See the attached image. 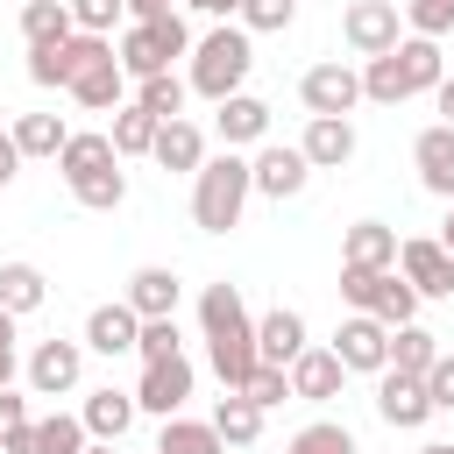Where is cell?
Listing matches in <instances>:
<instances>
[{
  "instance_id": "obj_52",
  "label": "cell",
  "mask_w": 454,
  "mask_h": 454,
  "mask_svg": "<svg viewBox=\"0 0 454 454\" xmlns=\"http://www.w3.org/2000/svg\"><path fill=\"white\" fill-rule=\"evenodd\" d=\"M440 248L454 255V199H447V220H440Z\"/></svg>"
},
{
  "instance_id": "obj_28",
  "label": "cell",
  "mask_w": 454,
  "mask_h": 454,
  "mask_svg": "<svg viewBox=\"0 0 454 454\" xmlns=\"http://www.w3.org/2000/svg\"><path fill=\"white\" fill-rule=\"evenodd\" d=\"M121 92H128V71H121V57H99L78 85H71V99L78 106H92V114H106V106H121Z\"/></svg>"
},
{
  "instance_id": "obj_39",
  "label": "cell",
  "mask_w": 454,
  "mask_h": 454,
  "mask_svg": "<svg viewBox=\"0 0 454 454\" xmlns=\"http://www.w3.org/2000/svg\"><path fill=\"white\" fill-rule=\"evenodd\" d=\"M284 454H355V433L348 426H333V419H312L305 433H291V447Z\"/></svg>"
},
{
  "instance_id": "obj_23",
  "label": "cell",
  "mask_w": 454,
  "mask_h": 454,
  "mask_svg": "<svg viewBox=\"0 0 454 454\" xmlns=\"http://www.w3.org/2000/svg\"><path fill=\"white\" fill-rule=\"evenodd\" d=\"M135 411H142V404H135V390H114V383H106V390H92V397H85V411H78V419H85V433H92V440H121V433L135 426Z\"/></svg>"
},
{
  "instance_id": "obj_18",
  "label": "cell",
  "mask_w": 454,
  "mask_h": 454,
  "mask_svg": "<svg viewBox=\"0 0 454 454\" xmlns=\"http://www.w3.org/2000/svg\"><path fill=\"white\" fill-rule=\"evenodd\" d=\"M340 376H348V362H340L333 348H305V355L291 362V397L326 404V397H340Z\"/></svg>"
},
{
  "instance_id": "obj_57",
  "label": "cell",
  "mask_w": 454,
  "mask_h": 454,
  "mask_svg": "<svg viewBox=\"0 0 454 454\" xmlns=\"http://www.w3.org/2000/svg\"><path fill=\"white\" fill-rule=\"evenodd\" d=\"M0 454H7V447H0Z\"/></svg>"
},
{
  "instance_id": "obj_17",
  "label": "cell",
  "mask_w": 454,
  "mask_h": 454,
  "mask_svg": "<svg viewBox=\"0 0 454 454\" xmlns=\"http://www.w3.org/2000/svg\"><path fill=\"white\" fill-rule=\"evenodd\" d=\"M298 149H305L312 170H340V163L355 156V128H348V114H312L305 135H298Z\"/></svg>"
},
{
  "instance_id": "obj_14",
  "label": "cell",
  "mask_w": 454,
  "mask_h": 454,
  "mask_svg": "<svg viewBox=\"0 0 454 454\" xmlns=\"http://www.w3.org/2000/svg\"><path fill=\"white\" fill-rule=\"evenodd\" d=\"M397 270L411 277L419 298H454V255L440 241H397Z\"/></svg>"
},
{
  "instance_id": "obj_36",
  "label": "cell",
  "mask_w": 454,
  "mask_h": 454,
  "mask_svg": "<svg viewBox=\"0 0 454 454\" xmlns=\"http://www.w3.org/2000/svg\"><path fill=\"white\" fill-rule=\"evenodd\" d=\"M71 199H78V206H92V213H114V206L128 199V177H121V163H99V170L71 177Z\"/></svg>"
},
{
  "instance_id": "obj_12",
  "label": "cell",
  "mask_w": 454,
  "mask_h": 454,
  "mask_svg": "<svg viewBox=\"0 0 454 454\" xmlns=\"http://www.w3.org/2000/svg\"><path fill=\"white\" fill-rule=\"evenodd\" d=\"M78 376H85V340H43L28 355V390L35 397H64V390H78Z\"/></svg>"
},
{
  "instance_id": "obj_30",
  "label": "cell",
  "mask_w": 454,
  "mask_h": 454,
  "mask_svg": "<svg viewBox=\"0 0 454 454\" xmlns=\"http://www.w3.org/2000/svg\"><path fill=\"white\" fill-rule=\"evenodd\" d=\"M43 298H50V284H43L35 262H0V305H7L14 319H28Z\"/></svg>"
},
{
  "instance_id": "obj_35",
  "label": "cell",
  "mask_w": 454,
  "mask_h": 454,
  "mask_svg": "<svg viewBox=\"0 0 454 454\" xmlns=\"http://www.w3.org/2000/svg\"><path fill=\"white\" fill-rule=\"evenodd\" d=\"M99 163H121L114 135H71V142L57 149V170H64V184H71V177H85V170H99Z\"/></svg>"
},
{
  "instance_id": "obj_48",
  "label": "cell",
  "mask_w": 454,
  "mask_h": 454,
  "mask_svg": "<svg viewBox=\"0 0 454 454\" xmlns=\"http://www.w3.org/2000/svg\"><path fill=\"white\" fill-rule=\"evenodd\" d=\"M14 170H21V149H14V135H0V184H14Z\"/></svg>"
},
{
  "instance_id": "obj_7",
  "label": "cell",
  "mask_w": 454,
  "mask_h": 454,
  "mask_svg": "<svg viewBox=\"0 0 454 454\" xmlns=\"http://www.w3.org/2000/svg\"><path fill=\"white\" fill-rule=\"evenodd\" d=\"M0 447H7V454H85V447H92V433H85V419L50 411V419H28V426L0 433Z\"/></svg>"
},
{
  "instance_id": "obj_45",
  "label": "cell",
  "mask_w": 454,
  "mask_h": 454,
  "mask_svg": "<svg viewBox=\"0 0 454 454\" xmlns=\"http://www.w3.org/2000/svg\"><path fill=\"white\" fill-rule=\"evenodd\" d=\"M376 277H383V270H362V262H340V298H348L355 312H369V298H376Z\"/></svg>"
},
{
  "instance_id": "obj_46",
  "label": "cell",
  "mask_w": 454,
  "mask_h": 454,
  "mask_svg": "<svg viewBox=\"0 0 454 454\" xmlns=\"http://www.w3.org/2000/svg\"><path fill=\"white\" fill-rule=\"evenodd\" d=\"M426 397H433V411H454V355H440L426 369Z\"/></svg>"
},
{
  "instance_id": "obj_32",
  "label": "cell",
  "mask_w": 454,
  "mask_h": 454,
  "mask_svg": "<svg viewBox=\"0 0 454 454\" xmlns=\"http://www.w3.org/2000/svg\"><path fill=\"white\" fill-rule=\"evenodd\" d=\"M78 21H71V0H21V35L28 43H64Z\"/></svg>"
},
{
  "instance_id": "obj_1",
  "label": "cell",
  "mask_w": 454,
  "mask_h": 454,
  "mask_svg": "<svg viewBox=\"0 0 454 454\" xmlns=\"http://www.w3.org/2000/svg\"><path fill=\"white\" fill-rule=\"evenodd\" d=\"M199 326H206V355H213V376L227 390H241L255 369H262V348H255V319L241 305L234 284H206L199 291Z\"/></svg>"
},
{
  "instance_id": "obj_21",
  "label": "cell",
  "mask_w": 454,
  "mask_h": 454,
  "mask_svg": "<svg viewBox=\"0 0 454 454\" xmlns=\"http://www.w3.org/2000/svg\"><path fill=\"white\" fill-rule=\"evenodd\" d=\"M177 270H163V262H142L135 277H128V305L142 312V319H170L177 312Z\"/></svg>"
},
{
  "instance_id": "obj_5",
  "label": "cell",
  "mask_w": 454,
  "mask_h": 454,
  "mask_svg": "<svg viewBox=\"0 0 454 454\" xmlns=\"http://www.w3.org/2000/svg\"><path fill=\"white\" fill-rule=\"evenodd\" d=\"M99 57H114V35L71 28L64 43H28V78H35V85H78Z\"/></svg>"
},
{
  "instance_id": "obj_47",
  "label": "cell",
  "mask_w": 454,
  "mask_h": 454,
  "mask_svg": "<svg viewBox=\"0 0 454 454\" xmlns=\"http://www.w3.org/2000/svg\"><path fill=\"white\" fill-rule=\"evenodd\" d=\"M14 426H28V404H21V390L0 383V433H14Z\"/></svg>"
},
{
  "instance_id": "obj_42",
  "label": "cell",
  "mask_w": 454,
  "mask_h": 454,
  "mask_svg": "<svg viewBox=\"0 0 454 454\" xmlns=\"http://www.w3.org/2000/svg\"><path fill=\"white\" fill-rule=\"evenodd\" d=\"M135 355H142V362L184 355V348H177V312H170V319H142V340H135Z\"/></svg>"
},
{
  "instance_id": "obj_38",
  "label": "cell",
  "mask_w": 454,
  "mask_h": 454,
  "mask_svg": "<svg viewBox=\"0 0 454 454\" xmlns=\"http://www.w3.org/2000/svg\"><path fill=\"white\" fill-rule=\"evenodd\" d=\"M362 99H376V106H397V99H411V92H404V71H397V57H390V50L362 64Z\"/></svg>"
},
{
  "instance_id": "obj_10",
  "label": "cell",
  "mask_w": 454,
  "mask_h": 454,
  "mask_svg": "<svg viewBox=\"0 0 454 454\" xmlns=\"http://www.w3.org/2000/svg\"><path fill=\"white\" fill-rule=\"evenodd\" d=\"M333 355H340L348 369L376 376V369H390V326H383L376 312H348L340 333H333Z\"/></svg>"
},
{
  "instance_id": "obj_34",
  "label": "cell",
  "mask_w": 454,
  "mask_h": 454,
  "mask_svg": "<svg viewBox=\"0 0 454 454\" xmlns=\"http://www.w3.org/2000/svg\"><path fill=\"white\" fill-rule=\"evenodd\" d=\"M7 135H14V149H21V156H57V149L71 142V128H64L57 114H21Z\"/></svg>"
},
{
  "instance_id": "obj_24",
  "label": "cell",
  "mask_w": 454,
  "mask_h": 454,
  "mask_svg": "<svg viewBox=\"0 0 454 454\" xmlns=\"http://www.w3.org/2000/svg\"><path fill=\"white\" fill-rule=\"evenodd\" d=\"M390 57H397V71H404V92H433V85L447 78V57H440L433 35H404Z\"/></svg>"
},
{
  "instance_id": "obj_29",
  "label": "cell",
  "mask_w": 454,
  "mask_h": 454,
  "mask_svg": "<svg viewBox=\"0 0 454 454\" xmlns=\"http://www.w3.org/2000/svg\"><path fill=\"white\" fill-rule=\"evenodd\" d=\"M369 312H376L383 326H411V319H419V291H411V277H404V270H383Z\"/></svg>"
},
{
  "instance_id": "obj_15",
  "label": "cell",
  "mask_w": 454,
  "mask_h": 454,
  "mask_svg": "<svg viewBox=\"0 0 454 454\" xmlns=\"http://www.w3.org/2000/svg\"><path fill=\"white\" fill-rule=\"evenodd\" d=\"M135 340H142V312H135L128 298L92 305V319H85V348H92V355H135Z\"/></svg>"
},
{
  "instance_id": "obj_53",
  "label": "cell",
  "mask_w": 454,
  "mask_h": 454,
  "mask_svg": "<svg viewBox=\"0 0 454 454\" xmlns=\"http://www.w3.org/2000/svg\"><path fill=\"white\" fill-rule=\"evenodd\" d=\"M0 348H14V312L0 305Z\"/></svg>"
},
{
  "instance_id": "obj_20",
  "label": "cell",
  "mask_w": 454,
  "mask_h": 454,
  "mask_svg": "<svg viewBox=\"0 0 454 454\" xmlns=\"http://www.w3.org/2000/svg\"><path fill=\"white\" fill-rule=\"evenodd\" d=\"M213 128H220V142H227V149L262 142V135H270V106H262L255 92H227V99H220V114H213Z\"/></svg>"
},
{
  "instance_id": "obj_13",
  "label": "cell",
  "mask_w": 454,
  "mask_h": 454,
  "mask_svg": "<svg viewBox=\"0 0 454 454\" xmlns=\"http://www.w3.org/2000/svg\"><path fill=\"white\" fill-rule=\"evenodd\" d=\"M248 170H255V192H262V199H298L305 177H312V163H305L298 142H262V156H255Z\"/></svg>"
},
{
  "instance_id": "obj_4",
  "label": "cell",
  "mask_w": 454,
  "mask_h": 454,
  "mask_svg": "<svg viewBox=\"0 0 454 454\" xmlns=\"http://www.w3.org/2000/svg\"><path fill=\"white\" fill-rule=\"evenodd\" d=\"M121 71L128 78H149V71H170V57H192V28H184V14L170 7V14H156V21H128V35H121Z\"/></svg>"
},
{
  "instance_id": "obj_44",
  "label": "cell",
  "mask_w": 454,
  "mask_h": 454,
  "mask_svg": "<svg viewBox=\"0 0 454 454\" xmlns=\"http://www.w3.org/2000/svg\"><path fill=\"white\" fill-rule=\"evenodd\" d=\"M121 14H128V0H71V21H78V28H92V35H106Z\"/></svg>"
},
{
  "instance_id": "obj_31",
  "label": "cell",
  "mask_w": 454,
  "mask_h": 454,
  "mask_svg": "<svg viewBox=\"0 0 454 454\" xmlns=\"http://www.w3.org/2000/svg\"><path fill=\"white\" fill-rule=\"evenodd\" d=\"M440 362V340L411 319V326H390V369H404V376H426Z\"/></svg>"
},
{
  "instance_id": "obj_11",
  "label": "cell",
  "mask_w": 454,
  "mask_h": 454,
  "mask_svg": "<svg viewBox=\"0 0 454 454\" xmlns=\"http://www.w3.org/2000/svg\"><path fill=\"white\" fill-rule=\"evenodd\" d=\"M192 397V362L184 355H163V362H142V383H135V404L156 411V419H177Z\"/></svg>"
},
{
  "instance_id": "obj_8",
  "label": "cell",
  "mask_w": 454,
  "mask_h": 454,
  "mask_svg": "<svg viewBox=\"0 0 454 454\" xmlns=\"http://www.w3.org/2000/svg\"><path fill=\"white\" fill-rule=\"evenodd\" d=\"M376 411H383V426H397V433H419V426L433 419L426 376H404V369H376Z\"/></svg>"
},
{
  "instance_id": "obj_27",
  "label": "cell",
  "mask_w": 454,
  "mask_h": 454,
  "mask_svg": "<svg viewBox=\"0 0 454 454\" xmlns=\"http://www.w3.org/2000/svg\"><path fill=\"white\" fill-rule=\"evenodd\" d=\"M156 454H227V440H220L213 419H163Z\"/></svg>"
},
{
  "instance_id": "obj_54",
  "label": "cell",
  "mask_w": 454,
  "mask_h": 454,
  "mask_svg": "<svg viewBox=\"0 0 454 454\" xmlns=\"http://www.w3.org/2000/svg\"><path fill=\"white\" fill-rule=\"evenodd\" d=\"M0 383H14V348H0Z\"/></svg>"
},
{
  "instance_id": "obj_50",
  "label": "cell",
  "mask_w": 454,
  "mask_h": 454,
  "mask_svg": "<svg viewBox=\"0 0 454 454\" xmlns=\"http://www.w3.org/2000/svg\"><path fill=\"white\" fill-rule=\"evenodd\" d=\"M433 106H440V121H454V78H440V85H433Z\"/></svg>"
},
{
  "instance_id": "obj_16",
  "label": "cell",
  "mask_w": 454,
  "mask_h": 454,
  "mask_svg": "<svg viewBox=\"0 0 454 454\" xmlns=\"http://www.w3.org/2000/svg\"><path fill=\"white\" fill-rule=\"evenodd\" d=\"M411 163H419V184L433 199H454V121H433L419 142H411Z\"/></svg>"
},
{
  "instance_id": "obj_19",
  "label": "cell",
  "mask_w": 454,
  "mask_h": 454,
  "mask_svg": "<svg viewBox=\"0 0 454 454\" xmlns=\"http://www.w3.org/2000/svg\"><path fill=\"white\" fill-rule=\"evenodd\" d=\"M255 348H262V362H277V369H291L312 340H305V319L291 312V305H277V312H262L255 319Z\"/></svg>"
},
{
  "instance_id": "obj_3",
  "label": "cell",
  "mask_w": 454,
  "mask_h": 454,
  "mask_svg": "<svg viewBox=\"0 0 454 454\" xmlns=\"http://www.w3.org/2000/svg\"><path fill=\"white\" fill-rule=\"evenodd\" d=\"M248 71H255L248 28H227V21H220V28H206V35L192 43V71H184V78H192V92H199V99H213V106H220L227 92H241V78H248Z\"/></svg>"
},
{
  "instance_id": "obj_40",
  "label": "cell",
  "mask_w": 454,
  "mask_h": 454,
  "mask_svg": "<svg viewBox=\"0 0 454 454\" xmlns=\"http://www.w3.org/2000/svg\"><path fill=\"white\" fill-rule=\"evenodd\" d=\"M291 14H298V0H241V28H255V35L291 28Z\"/></svg>"
},
{
  "instance_id": "obj_22",
  "label": "cell",
  "mask_w": 454,
  "mask_h": 454,
  "mask_svg": "<svg viewBox=\"0 0 454 454\" xmlns=\"http://www.w3.org/2000/svg\"><path fill=\"white\" fill-rule=\"evenodd\" d=\"M340 262L397 270V227H383V220H355V227H348V241H340Z\"/></svg>"
},
{
  "instance_id": "obj_2",
  "label": "cell",
  "mask_w": 454,
  "mask_h": 454,
  "mask_svg": "<svg viewBox=\"0 0 454 454\" xmlns=\"http://www.w3.org/2000/svg\"><path fill=\"white\" fill-rule=\"evenodd\" d=\"M248 192H255V170H248V156L220 149V156H206V163L192 170V220H199L206 234H227V227H241V213H248Z\"/></svg>"
},
{
  "instance_id": "obj_6",
  "label": "cell",
  "mask_w": 454,
  "mask_h": 454,
  "mask_svg": "<svg viewBox=\"0 0 454 454\" xmlns=\"http://www.w3.org/2000/svg\"><path fill=\"white\" fill-rule=\"evenodd\" d=\"M397 28H404L397 0H348V14H340V35H348L355 57H383V50H397V43H404Z\"/></svg>"
},
{
  "instance_id": "obj_37",
  "label": "cell",
  "mask_w": 454,
  "mask_h": 454,
  "mask_svg": "<svg viewBox=\"0 0 454 454\" xmlns=\"http://www.w3.org/2000/svg\"><path fill=\"white\" fill-rule=\"evenodd\" d=\"M156 128H163V121H156L149 106H114V149H121V156H149V149H156Z\"/></svg>"
},
{
  "instance_id": "obj_56",
  "label": "cell",
  "mask_w": 454,
  "mask_h": 454,
  "mask_svg": "<svg viewBox=\"0 0 454 454\" xmlns=\"http://www.w3.org/2000/svg\"><path fill=\"white\" fill-rule=\"evenodd\" d=\"M85 454H114V440H99V447H85Z\"/></svg>"
},
{
  "instance_id": "obj_49",
  "label": "cell",
  "mask_w": 454,
  "mask_h": 454,
  "mask_svg": "<svg viewBox=\"0 0 454 454\" xmlns=\"http://www.w3.org/2000/svg\"><path fill=\"white\" fill-rule=\"evenodd\" d=\"M170 7H177V0H128V14H135V21H156V14H170Z\"/></svg>"
},
{
  "instance_id": "obj_51",
  "label": "cell",
  "mask_w": 454,
  "mask_h": 454,
  "mask_svg": "<svg viewBox=\"0 0 454 454\" xmlns=\"http://www.w3.org/2000/svg\"><path fill=\"white\" fill-rule=\"evenodd\" d=\"M184 7H199V14H241V0H184Z\"/></svg>"
},
{
  "instance_id": "obj_55",
  "label": "cell",
  "mask_w": 454,
  "mask_h": 454,
  "mask_svg": "<svg viewBox=\"0 0 454 454\" xmlns=\"http://www.w3.org/2000/svg\"><path fill=\"white\" fill-rule=\"evenodd\" d=\"M419 454H454V447H447V440H426V447H419Z\"/></svg>"
},
{
  "instance_id": "obj_26",
  "label": "cell",
  "mask_w": 454,
  "mask_h": 454,
  "mask_svg": "<svg viewBox=\"0 0 454 454\" xmlns=\"http://www.w3.org/2000/svg\"><path fill=\"white\" fill-rule=\"evenodd\" d=\"M213 426H220L227 447H255V440H262V404H255L248 390H227V397L213 404Z\"/></svg>"
},
{
  "instance_id": "obj_33",
  "label": "cell",
  "mask_w": 454,
  "mask_h": 454,
  "mask_svg": "<svg viewBox=\"0 0 454 454\" xmlns=\"http://www.w3.org/2000/svg\"><path fill=\"white\" fill-rule=\"evenodd\" d=\"M184 92H192V78H177V71H149V78L135 85V106H149L156 121H177V114H184Z\"/></svg>"
},
{
  "instance_id": "obj_9",
  "label": "cell",
  "mask_w": 454,
  "mask_h": 454,
  "mask_svg": "<svg viewBox=\"0 0 454 454\" xmlns=\"http://www.w3.org/2000/svg\"><path fill=\"white\" fill-rule=\"evenodd\" d=\"M298 99H305V114H355L362 106V71L355 64H312L298 78Z\"/></svg>"
},
{
  "instance_id": "obj_41",
  "label": "cell",
  "mask_w": 454,
  "mask_h": 454,
  "mask_svg": "<svg viewBox=\"0 0 454 454\" xmlns=\"http://www.w3.org/2000/svg\"><path fill=\"white\" fill-rule=\"evenodd\" d=\"M404 21H411V35H447L454 28V0H404Z\"/></svg>"
},
{
  "instance_id": "obj_43",
  "label": "cell",
  "mask_w": 454,
  "mask_h": 454,
  "mask_svg": "<svg viewBox=\"0 0 454 454\" xmlns=\"http://www.w3.org/2000/svg\"><path fill=\"white\" fill-rule=\"evenodd\" d=\"M241 390H248V397H255V404L270 411V404H284V397H291V369H277V362H262V369H255V376H248Z\"/></svg>"
},
{
  "instance_id": "obj_25",
  "label": "cell",
  "mask_w": 454,
  "mask_h": 454,
  "mask_svg": "<svg viewBox=\"0 0 454 454\" xmlns=\"http://www.w3.org/2000/svg\"><path fill=\"white\" fill-rule=\"evenodd\" d=\"M149 156H156L163 170H199V163H206V135L177 114V121H163V128H156V149H149Z\"/></svg>"
}]
</instances>
